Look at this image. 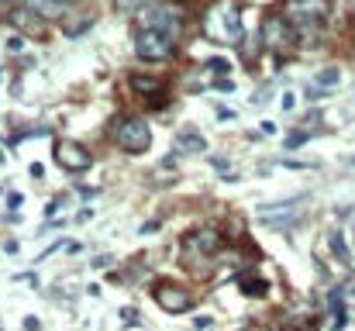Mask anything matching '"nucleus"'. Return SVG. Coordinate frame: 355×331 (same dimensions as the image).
<instances>
[{"instance_id":"obj_27","label":"nucleus","mask_w":355,"mask_h":331,"mask_svg":"<svg viewBox=\"0 0 355 331\" xmlns=\"http://www.w3.org/2000/svg\"><path fill=\"white\" fill-rule=\"evenodd\" d=\"M121 318H124V321H128V325H135V321H138V318H135V311H131V307H124V311H121Z\"/></svg>"},{"instance_id":"obj_23","label":"nucleus","mask_w":355,"mask_h":331,"mask_svg":"<svg viewBox=\"0 0 355 331\" xmlns=\"http://www.w3.org/2000/svg\"><path fill=\"white\" fill-rule=\"evenodd\" d=\"M159 231V221H148V224H141V235H155Z\"/></svg>"},{"instance_id":"obj_4","label":"nucleus","mask_w":355,"mask_h":331,"mask_svg":"<svg viewBox=\"0 0 355 331\" xmlns=\"http://www.w3.org/2000/svg\"><path fill=\"white\" fill-rule=\"evenodd\" d=\"M52 155H55V162H59L66 173H87V169L94 166V155H90L80 142H55Z\"/></svg>"},{"instance_id":"obj_21","label":"nucleus","mask_w":355,"mask_h":331,"mask_svg":"<svg viewBox=\"0 0 355 331\" xmlns=\"http://www.w3.org/2000/svg\"><path fill=\"white\" fill-rule=\"evenodd\" d=\"M324 94H328V90H321V87H314V90L307 87V90H304V97H307V101H321Z\"/></svg>"},{"instance_id":"obj_17","label":"nucleus","mask_w":355,"mask_h":331,"mask_svg":"<svg viewBox=\"0 0 355 331\" xmlns=\"http://www.w3.org/2000/svg\"><path fill=\"white\" fill-rule=\"evenodd\" d=\"M207 69H211V73H218V76H225V73H232V62H228V59H221V56H214V59L207 62Z\"/></svg>"},{"instance_id":"obj_8","label":"nucleus","mask_w":355,"mask_h":331,"mask_svg":"<svg viewBox=\"0 0 355 331\" xmlns=\"http://www.w3.org/2000/svg\"><path fill=\"white\" fill-rule=\"evenodd\" d=\"M218 245H221L218 228H193V231L183 238V248H187V252L200 248V255H214V252H218Z\"/></svg>"},{"instance_id":"obj_25","label":"nucleus","mask_w":355,"mask_h":331,"mask_svg":"<svg viewBox=\"0 0 355 331\" xmlns=\"http://www.w3.org/2000/svg\"><path fill=\"white\" fill-rule=\"evenodd\" d=\"M28 173H31V176H35V180H42V176H45V169H42V166H38V162H31V169H28Z\"/></svg>"},{"instance_id":"obj_13","label":"nucleus","mask_w":355,"mask_h":331,"mask_svg":"<svg viewBox=\"0 0 355 331\" xmlns=\"http://www.w3.org/2000/svg\"><path fill=\"white\" fill-rule=\"evenodd\" d=\"M238 287H241L245 297H266V294H269V283H266V280H255V276H241Z\"/></svg>"},{"instance_id":"obj_5","label":"nucleus","mask_w":355,"mask_h":331,"mask_svg":"<svg viewBox=\"0 0 355 331\" xmlns=\"http://www.w3.org/2000/svg\"><path fill=\"white\" fill-rule=\"evenodd\" d=\"M152 297H155V304H159L162 311H169V314H187V311L193 307V297H190L183 287H176V283H155Z\"/></svg>"},{"instance_id":"obj_31","label":"nucleus","mask_w":355,"mask_h":331,"mask_svg":"<svg viewBox=\"0 0 355 331\" xmlns=\"http://www.w3.org/2000/svg\"><path fill=\"white\" fill-rule=\"evenodd\" d=\"M304 331H314V328H304Z\"/></svg>"},{"instance_id":"obj_12","label":"nucleus","mask_w":355,"mask_h":331,"mask_svg":"<svg viewBox=\"0 0 355 331\" xmlns=\"http://www.w3.org/2000/svg\"><path fill=\"white\" fill-rule=\"evenodd\" d=\"M176 152H180V155H193V152H204V135H200V131H193V128L180 131V135H176Z\"/></svg>"},{"instance_id":"obj_19","label":"nucleus","mask_w":355,"mask_h":331,"mask_svg":"<svg viewBox=\"0 0 355 331\" xmlns=\"http://www.w3.org/2000/svg\"><path fill=\"white\" fill-rule=\"evenodd\" d=\"M87 28H90V17H83V21L69 24V28H66V35H69V38H80V31H87Z\"/></svg>"},{"instance_id":"obj_30","label":"nucleus","mask_w":355,"mask_h":331,"mask_svg":"<svg viewBox=\"0 0 355 331\" xmlns=\"http://www.w3.org/2000/svg\"><path fill=\"white\" fill-rule=\"evenodd\" d=\"M352 14H355V0H352Z\"/></svg>"},{"instance_id":"obj_6","label":"nucleus","mask_w":355,"mask_h":331,"mask_svg":"<svg viewBox=\"0 0 355 331\" xmlns=\"http://www.w3.org/2000/svg\"><path fill=\"white\" fill-rule=\"evenodd\" d=\"M286 17H290V21H300L304 28H311V24H318L321 17H328V0H290Z\"/></svg>"},{"instance_id":"obj_15","label":"nucleus","mask_w":355,"mask_h":331,"mask_svg":"<svg viewBox=\"0 0 355 331\" xmlns=\"http://www.w3.org/2000/svg\"><path fill=\"white\" fill-rule=\"evenodd\" d=\"M328 241H331V252H335L342 262H352V255H349V245H345V235H342V231H331V235H328Z\"/></svg>"},{"instance_id":"obj_16","label":"nucleus","mask_w":355,"mask_h":331,"mask_svg":"<svg viewBox=\"0 0 355 331\" xmlns=\"http://www.w3.org/2000/svg\"><path fill=\"white\" fill-rule=\"evenodd\" d=\"M338 80H342V73H338L335 66H331V69H321V73H318V87H335Z\"/></svg>"},{"instance_id":"obj_20","label":"nucleus","mask_w":355,"mask_h":331,"mask_svg":"<svg viewBox=\"0 0 355 331\" xmlns=\"http://www.w3.org/2000/svg\"><path fill=\"white\" fill-rule=\"evenodd\" d=\"M214 90H218V94H232L235 83H232V80H214Z\"/></svg>"},{"instance_id":"obj_24","label":"nucleus","mask_w":355,"mask_h":331,"mask_svg":"<svg viewBox=\"0 0 355 331\" xmlns=\"http://www.w3.org/2000/svg\"><path fill=\"white\" fill-rule=\"evenodd\" d=\"M24 328H28V331H38V328H42V321H38V318H24Z\"/></svg>"},{"instance_id":"obj_29","label":"nucleus","mask_w":355,"mask_h":331,"mask_svg":"<svg viewBox=\"0 0 355 331\" xmlns=\"http://www.w3.org/2000/svg\"><path fill=\"white\" fill-rule=\"evenodd\" d=\"M55 3H73V0H55Z\"/></svg>"},{"instance_id":"obj_11","label":"nucleus","mask_w":355,"mask_h":331,"mask_svg":"<svg viewBox=\"0 0 355 331\" xmlns=\"http://www.w3.org/2000/svg\"><path fill=\"white\" fill-rule=\"evenodd\" d=\"M7 21L14 24V28H21V31H28V35H38L42 31V17H35L28 7H10V14H7Z\"/></svg>"},{"instance_id":"obj_22","label":"nucleus","mask_w":355,"mask_h":331,"mask_svg":"<svg viewBox=\"0 0 355 331\" xmlns=\"http://www.w3.org/2000/svg\"><path fill=\"white\" fill-rule=\"evenodd\" d=\"M21 201H24L21 194H10V197H7V207H10V211H17V207H21Z\"/></svg>"},{"instance_id":"obj_1","label":"nucleus","mask_w":355,"mask_h":331,"mask_svg":"<svg viewBox=\"0 0 355 331\" xmlns=\"http://www.w3.org/2000/svg\"><path fill=\"white\" fill-rule=\"evenodd\" d=\"M204 28H207V35L214 38V42H232L238 45L241 42V10H238L235 0H221V3H214L211 10H207V17H204Z\"/></svg>"},{"instance_id":"obj_14","label":"nucleus","mask_w":355,"mask_h":331,"mask_svg":"<svg viewBox=\"0 0 355 331\" xmlns=\"http://www.w3.org/2000/svg\"><path fill=\"white\" fill-rule=\"evenodd\" d=\"M131 87H135V90H141V94H159V90H162V80L135 73V76H131Z\"/></svg>"},{"instance_id":"obj_18","label":"nucleus","mask_w":355,"mask_h":331,"mask_svg":"<svg viewBox=\"0 0 355 331\" xmlns=\"http://www.w3.org/2000/svg\"><path fill=\"white\" fill-rule=\"evenodd\" d=\"M307 138H311V131H293V135H286L283 148H300V145H304Z\"/></svg>"},{"instance_id":"obj_26","label":"nucleus","mask_w":355,"mask_h":331,"mask_svg":"<svg viewBox=\"0 0 355 331\" xmlns=\"http://www.w3.org/2000/svg\"><path fill=\"white\" fill-rule=\"evenodd\" d=\"M62 201H66V197H55V201H52V204H49V218H52V214H55V211H59V207H62Z\"/></svg>"},{"instance_id":"obj_7","label":"nucleus","mask_w":355,"mask_h":331,"mask_svg":"<svg viewBox=\"0 0 355 331\" xmlns=\"http://www.w3.org/2000/svg\"><path fill=\"white\" fill-rule=\"evenodd\" d=\"M141 28H155V31H166L169 38H176L180 35V17L169 7H148V10H141Z\"/></svg>"},{"instance_id":"obj_28","label":"nucleus","mask_w":355,"mask_h":331,"mask_svg":"<svg viewBox=\"0 0 355 331\" xmlns=\"http://www.w3.org/2000/svg\"><path fill=\"white\" fill-rule=\"evenodd\" d=\"M241 331H272V328H262V325H248V328H241Z\"/></svg>"},{"instance_id":"obj_9","label":"nucleus","mask_w":355,"mask_h":331,"mask_svg":"<svg viewBox=\"0 0 355 331\" xmlns=\"http://www.w3.org/2000/svg\"><path fill=\"white\" fill-rule=\"evenodd\" d=\"M262 42L279 49V45H290L293 42V31H290V21H283L279 14H269L266 24H262Z\"/></svg>"},{"instance_id":"obj_10","label":"nucleus","mask_w":355,"mask_h":331,"mask_svg":"<svg viewBox=\"0 0 355 331\" xmlns=\"http://www.w3.org/2000/svg\"><path fill=\"white\" fill-rule=\"evenodd\" d=\"M24 7L42 21H62L69 14V3H55V0H24Z\"/></svg>"},{"instance_id":"obj_2","label":"nucleus","mask_w":355,"mask_h":331,"mask_svg":"<svg viewBox=\"0 0 355 331\" xmlns=\"http://www.w3.org/2000/svg\"><path fill=\"white\" fill-rule=\"evenodd\" d=\"M173 49H176V38H169L166 31L141 28V31L135 35V52H138V59H145V62H166V59L173 56Z\"/></svg>"},{"instance_id":"obj_3","label":"nucleus","mask_w":355,"mask_h":331,"mask_svg":"<svg viewBox=\"0 0 355 331\" xmlns=\"http://www.w3.org/2000/svg\"><path fill=\"white\" fill-rule=\"evenodd\" d=\"M118 145L124 152H131V155L145 152V148L152 145V128H148V121H145V117H124L118 124Z\"/></svg>"}]
</instances>
